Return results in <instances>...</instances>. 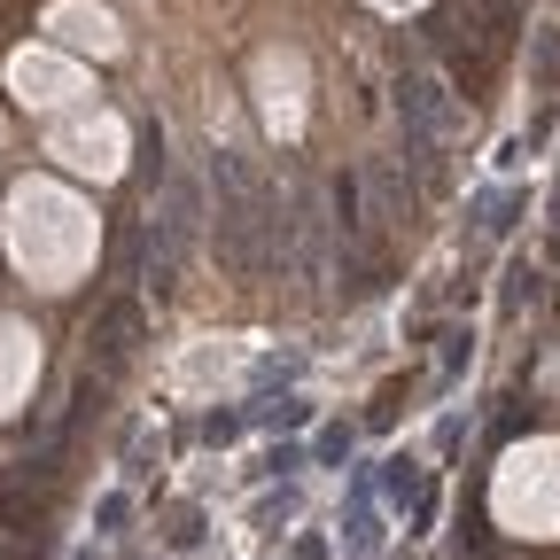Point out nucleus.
<instances>
[{
  "mask_svg": "<svg viewBox=\"0 0 560 560\" xmlns=\"http://www.w3.org/2000/svg\"><path fill=\"white\" fill-rule=\"evenodd\" d=\"M86 342L102 350V366H125V359H132V342H140V304H132V296H117Z\"/></svg>",
  "mask_w": 560,
  "mask_h": 560,
  "instance_id": "nucleus-1",
  "label": "nucleus"
}]
</instances>
